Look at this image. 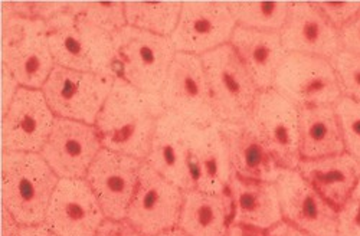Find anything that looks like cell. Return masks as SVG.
<instances>
[{
	"label": "cell",
	"instance_id": "27",
	"mask_svg": "<svg viewBox=\"0 0 360 236\" xmlns=\"http://www.w3.org/2000/svg\"><path fill=\"white\" fill-rule=\"evenodd\" d=\"M127 25L141 31L170 38L179 22L180 2H126Z\"/></svg>",
	"mask_w": 360,
	"mask_h": 236
},
{
	"label": "cell",
	"instance_id": "10",
	"mask_svg": "<svg viewBox=\"0 0 360 236\" xmlns=\"http://www.w3.org/2000/svg\"><path fill=\"white\" fill-rule=\"evenodd\" d=\"M281 169L297 170L300 156L298 108L276 90L261 91L247 120Z\"/></svg>",
	"mask_w": 360,
	"mask_h": 236
},
{
	"label": "cell",
	"instance_id": "41",
	"mask_svg": "<svg viewBox=\"0 0 360 236\" xmlns=\"http://www.w3.org/2000/svg\"><path fill=\"white\" fill-rule=\"evenodd\" d=\"M156 236H191V235H188L184 229H180V228H173V229L165 230Z\"/></svg>",
	"mask_w": 360,
	"mask_h": 236
},
{
	"label": "cell",
	"instance_id": "3",
	"mask_svg": "<svg viewBox=\"0 0 360 236\" xmlns=\"http://www.w3.org/2000/svg\"><path fill=\"white\" fill-rule=\"evenodd\" d=\"M59 177L41 153L4 152L2 202L20 226L45 223Z\"/></svg>",
	"mask_w": 360,
	"mask_h": 236
},
{
	"label": "cell",
	"instance_id": "5",
	"mask_svg": "<svg viewBox=\"0 0 360 236\" xmlns=\"http://www.w3.org/2000/svg\"><path fill=\"white\" fill-rule=\"evenodd\" d=\"M2 65L20 86L41 90L56 67L45 20L2 13Z\"/></svg>",
	"mask_w": 360,
	"mask_h": 236
},
{
	"label": "cell",
	"instance_id": "20",
	"mask_svg": "<svg viewBox=\"0 0 360 236\" xmlns=\"http://www.w3.org/2000/svg\"><path fill=\"white\" fill-rule=\"evenodd\" d=\"M189 123L166 111L158 123L150 152L144 163L182 190H192L188 159Z\"/></svg>",
	"mask_w": 360,
	"mask_h": 236
},
{
	"label": "cell",
	"instance_id": "33",
	"mask_svg": "<svg viewBox=\"0 0 360 236\" xmlns=\"http://www.w3.org/2000/svg\"><path fill=\"white\" fill-rule=\"evenodd\" d=\"M338 31L360 13V2H313Z\"/></svg>",
	"mask_w": 360,
	"mask_h": 236
},
{
	"label": "cell",
	"instance_id": "35",
	"mask_svg": "<svg viewBox=\"0 0 360 236\" xmlns=\"http://www.w3.org/2000/svg\"><path fill=\"white\" fill-rule=\"evenodd\" d=\"M96 236H143L126 221L107 219L100 226Z\"/></svg>",
	"mask_w": 360,
	"mask_h": 236
},
{
	"label": "cell",
	"instance_id": "15",
	"mask_svg": "<svg viewBox=\"0 0 360 236\" xmlns=\"http://www.w3.org/2000/svg\"><path fill=\"white\" fill-rule=\"evenodd\" d=\"M141 162L103 149L85 181L91 186L107 219L124 221L139 186Z\"/></svg>",
	"mask_w": 360,
	"mask_h": 236
},
{
	"label": "cell",
	"instance_id": "7",
	"mask_svg": "<svg viewBox=\"0 0 360 236\" xmlns=\"http://www.w3.org/2000/svg\"><path fill=\"white\" fill-rule=\"evenodd\" d=\"M160 98L166 111L177 114L192 126L209 127L219 122L202 58L198 55L176 52Z\"/></svg>",
	"mask_w": 360,
	"mask_h": 236
},
{
	"label": "cell",
	"instance_id": "28",
	"mask_svg": "<svg viewBox=\"0 0 360 236\" xmlns=\"http://www.w3.org/2000/svg\"><path fill=\"white\" fill-rule=\"evenodd\" d=\"M236 25L262 32L280 34L287 22L291 2H228Z\"/></svg>",
	"mask_w": 360,
	"mask_h": 236
},
{
	"label": "cell",
	"instance_id": "4",
	"mask_svg": "<svg viewBox=\"0 0 360 236\" xmlns=\"http://www.w3.org/2000/svg\"><path fill=\"white\" fill-rule=\"evenodd\" d=\"M112 41L117 75L143 93L160 94L176 55L172 39L127 25Z\"/></svg>",
	"mask_w": 360,
	"mask_h": 236
},
{
	"label": "cell",
	"instance_id": "16",
	"mask_svg": "<svg viewBox=\"0 0 360 236\" xmlns=\"http://www.w3.org/2000/svg\"><path fill=\"white\" fill-rule=\"evenodd\" d=\"M276 186L287 222L313 236H338V209L298 170L283 169Z\"/></svg>",
	"mask_w": 360,
	"mask_h": 236
},
{
	"label": "cell",
	"instance_id": "2",
	"mask_svg": "<svg viewBox=\"0 0 360 236\" xmlns=\"http://www.w3.org/2000/svg\"><path fill=\"white\" fill-rule=\"evenodd\" d=\"M48 45L56 67L117 78L112 35L68 9L46 20Z\"/></svg>",
	"mask_w": 360,
	"mask_h": 236
},
{
	"label": "cell",
	"instance_id": "18",
	"mask_svg": "<svg viewBox=\"0 0 360 236\" xmlns=\"http://www.w3.org/2000/svg\"><path fill=\"white\" fill-rule=\"evenodd\" d=\"M186 140L192 190L226 193L233 170L219 122L209 127L189 124Z\"/></svg>",
	"mask_w": 360,
	"mask_h": 236
},
{
	"label": "cell",
	"instance_id": "14",
	"mask_svg": "<svg viewBox=\"0 0 360 236\" xmlns=\"http://www.w3.org/2000/svg\"><path fill=\"white\" fill-rule=\"evenodd\" d=\"M236 26L225 2H185L170 39L176 52L202 56L229 44Z\"/></svg>",
	"mask_w": 360,
	"mask_h": 236
},
{
	"label": "cell",
	"instance_id": "38",
	"mask_svg": "<svg viewBox=\"0 0 360 236\" xmlns=\"http://www.w3.org/2000/svg\"><path fill=\"white\" fill-rule=\"evenodd\" d=\"M20 228L12 214L6 208H2V236H19Z\"/></svg>",
	"mask_w": 360,
	"mask_h": 236
},
{
	"label": "cell",
	"instance_id": "31",
	"mask_svg": "<svg viewBox=\"0 0 360 236\" xmlns=\"http://www.w3.org/2000/svg\"><path fill=\"white\" fill-rule=\"evenodd\" d=\"M330 63L339 77L343 96L360 103V55L342 51Z\"/></svg>",
	"mask_w": 360,
	"mask_h": 236
},
{
	"label": "cell",
	"instance_id": "24",
	"mask_svg": "<svg viewBox=\"0 0 360 236\" xmlns=\"http://www.w3.org/2000/svg\"><path fill=\"white\" fill-rule=\"evenodd\" d=\"M297 170L338 211L360 182V163L347 152L302 160Z\"/></svg>",
	"mask_w": 360,
	"mask_h": 236
},
{
	"label": "cell",
	"instance_id": "12",
	"mask_svg": "<svg viewBox=\"0 0 360 236\" xmlns=\"http://www.w3.org/2000/svg\"><path fill=\"white\" fill-rule=\"evenodd\" d=\"M101 150L96 126L56 117L41 156L59 179H85Z\"/></svg>",
	"mask_w": 360,
	"mask_h": 236
},
{
	"label": "cell",
	"instance_id": "23",
	"mask_svg": "<svg viewBox=\"0 0 360 236\" xmlns=\"http://www.w3.org/2000/svg\"><path fill=\"white\" fill-rule=\"evenodd\" d=\"M228 193L232 200L231 223L268 230L283 221L276 183L247 181L233 173Z\"/></svg>",
	"mask_w": 360,
	"mask_h": 236
},
{
	"label": "cell",
	"instance_id": "17",
	"mask_svg": "<svg viewBox=\"0 0 360 236\" xmlns=\"http://www.w3.org/2000/svg\"><path fill=\"white\" fill-rule=\"evenodd\" d=\"M104 212L85 179H59L45 225L58 236H96Z\"/></svg>",
	"mask_w": 360,
	"mask_h": 236
},
{
	"label": "cell",
	"instance_id": "29",
	"mask_svg": "<svg viewBox=\"0 0 360 236\" xmlns=\"http://www.w3.org/2000/svg\"><path fill=\"white\" fill-rule=\"evenodd\" d=\"M70 11L111 35L127 26L123 2H74Z\"/></svg>",
	"mask_w": 360,
	"mask_h": 236
},
{
	"label": "cell",
	"instance_id": "34",
	"mask_svg": "<svg viewBox=\"0 0 360 236\" xmlns=\"http://www.w3.org/2000/svg\"><path fill=\"white\" fill-rule=\"evenodd\" d=\"M340 42L345 52L360 55V13L340 29Z\"/></svg>",
	"mask_w": 360,
	"mask_h": 236
},
{
	"label": "cell",
	"instance_id": "32",
	"mask_svg": "<svg viewBox=\"0 0 360 236\" xmlns=\"http://www.w3.org/2000/svg\"><path fill=\"white\" fill-rule=\"evenodd\" d=\"M338 236H360V182L338 211Z\"/></svg>",
	"mask_w": 360,
	"mask_h": 236
},
{
	"label": "cell",
	"instance_id": "40",
	"mask_svg": "<svg viewBox=\"0 0 360 236\" xmlns=\"http://www.w3.org/2000/svg\"><path fill=\"white\" fill-rule=\"evenodd\" d=\"M19 236H58L45 223L37 226H22Z\"/></svg>",
	"mask_w": 360,
	"mask_h": 236
},
{
	"label": "cell",
	"instance_id": "19",
	"mask_svg": "<svg viewBox=\"0 0 360 236\" xmlns=\"http://www.w3.org/2000/svg\"><path fill=\"white\" fill-rule=\"evenodd\" d=\"M280 37L287 53L317 56L330 61L343 51L340 32L309 2H291Z\"/></svg>",
	"mask_w": 360,
	"mask_h": 236
},
{
	"label": "cell",
	"instance_id": "37",
	"mask_svg": "<svg viewBox=\"0 0 360 236\" xmlns=\"http://www.w3.org/2000/svg\"><path fill=\"white\" fill-rule=\"evenodd\" d=\"M266 236H313V235H310L302 229H298L297 226L291 225L290 222L281 221L280 223L268 229Z\"/></svg>",
	"mask_w": 360,
	"mask_h": 236
},
{
	"label": "cell",
	"instance_id": "9",
	"mask_svg": "<svg viewBox=\"0 0 360 236\" xmlns=\"http://www.w3.org/2000/svg\"><path fill=\"white\" fill-rule=\"evenodd\" d=\"M273 90L297 108L336 105L343 97L339 77L328 59L288 53L283 61Z\"/></svg>",
	"mask_w": 360,
	"mask_h": 236
},
{
	"label": "cell",
	"instance_id": "11",
	"mask_svg": "<svg viewBox=\"0 0 360 236\" xmlns=\"http://www.w3.org/2000/svg\"><path fill=\"white\" fill-rule=\"evenodd\" d=\"M184 200L185 190L143 163L126 219L143 236H156L179 225Z\"/></svg>",
	"mask_w": 360,
	"mask_h": 236
},
{
	"label": "cell",
	"instance_id": "1",
	"mask_svg": "<svg viewBox=\"0 0 360 236\" xmlns=\"http://www.w3.org/2000/svg\"><path fill=\"white\" fill-rule=\"evenodd\" d=\"M165 112L160 94L143 93L117 77L96 123L103 149L146 162Z\"/></svg>",
	"mask_w": 360,
	"mask_h": 236
},
{
	"label": "cell",
	"instance_id": "36",
	"mask_svg": "<svg viewBox=\"0 0 360 236\" xmlns=\"http://www.w3.org/2000/svg\"><path fill=\"white\" fill-rule=\"evenodd\" d=\"M19 88V82L15 79L12 72L2 65V115L9 110Z\"/></svg>",
	"mask_w": 360,
	"mask_h": 236
},
{
	"label": "cell",
	"instance_id": "6",
	"mask_svg": "<svg viewBox=\"0 0 360 236\" xmlns=\"http://www.w3.org/2000/svg\"><path fill=\"white\" fill-rule=\"evenodd\" d=\"M200 58L218 120L245 123L261 91L232 45L226 44Z\"/></svg>",
	"mask_w": 360,
	"mask_h": 236
},
{
	"label": "cell",
	"instance_id": "13",
	"mask_svg": "<svg viewBox=\"0 0 360 236\" xmlns=\"http://www.w3.org/2000/svg\"><path fill=\"white\" fill-rule=\"evenodd\" d=\"M56 115L42 90L20 86L2 120L4 152L41 153Z\"/></svg>",
	"mask_w": 360,
	"mask_h": 236
},
{
	"label": "cell",
	"instance_id": "8",
	"mask_svg": "<svg viewBox=\"0 0 360 236\" xmlns=\"http://www.w3.org/2000/svg\"><path fill=\"white\" fill-rule=\"evenodd\" d=\"M115 78L55 67L42 93L56 117L96 126Z\"/></svg>",
	"mask_w": 360,
	"mask_h": 236
},
{
	"label": "cell",
	"instance_id": "39",
	"mask_svg": "<svg viewBox=\"0 0 360 236\" xmlns=\"http://www.w3.org/2000/svg\"><path fill=\"white\" fill-rule=\"evenodd\" d=\"M226 236H266V232L250 225L231 223L228 228Z\"/></svg>",
	"mask_w": 360,
	"mask_h": 236
},
{
	"label": "cell",
	"instance_id": "21",
	"mask_svg": "<svg viewBox=\"0 0 360 236\" xmlns=\"http://www.w3.org/2000/svg\"><path fill=\"white\" fill-rule=\"evenodd\" d=\"M219 126L233 173L247 181L276 183L283 169L251 124L248 122L239 124L219 122Z\"/></svg>",
	"mask_w": 360,
	"mask_h": 236
},
{
	"label": "cell",
	"instance_id": "30",
	"mask_svg": "<svg viewBox=\"0 0 360 236\" xmlns=\"http://www.w3.org/2000/svg\"><path fill=\"white\" fill-rule=\"evenodd\" d=\"M335 108L340 120L346 152L360 163V103L343 96Z\"/></svg>",
	"mask_w": 360,
	"mask_h": 236
},
{
	"label": "cell",
	"instance_id": "22",
	"mask_svg": "<svg viewBox=\"0 0 360 236\" xmlns=\"http://www.w3.org/2000/svg\"><path fill=\"white\" fill-rule=\"evenodd\" d=\"M229 44L252 77L258 90H271L276 75L288 55L280 34L236 26Z\"/></svg>",
	"mask_w": 360,
	"mask_h": 236
},
{
	"label": "cell",
	"instance_id": "26",
	"mask_svg": "<svg viewBox=\"0 0 360 236\" xmlns=\"http://www.w3.org/2000/svg\"><path fill=\"white\" fill-rule=\"evenodd\" d=\"M231 218L232 200L228 192L212 195L188 190L179 226L191 236H226Z\"/></svg>",
	"mask_w": 360,
	"mask_h": 236
},
{
	"label": "cell",
	"instance_id": "25",
	"mask_svg": "<svg viewBox=\"0 0 360 236\" xmlns=\"http://www.w3.org/2000/svg\"><path fill=\"white\" fill-rule=\"evenodd\" d=\"M300 156L302 160L342 155L346 152L343 131L335 105L298 108Z\"/></svg>",
	"mask_w": 360,
	"mask_h": 236
}]
</instances>
